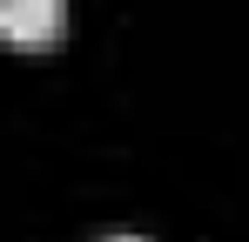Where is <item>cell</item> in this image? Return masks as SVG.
<instances>
[{
	"mask_svg": "<svg viewBox=\"0 0 249 242\" xmlns=\"http://www.w3.org/2000/svg\"><path fill=\"white\" fill-rule=\"evenodd\" d=\"M68 20V0H0V40L14 47H47Z\"/></svg>",
	"mask_w": 249,
	"mask_h": 242,
	"instance_id": "6da1fadb",
	"label": "cell"
},
{
	"mask_svg": "<svg viewBox=\"0 0 249 242\" xmlns=\"http://www.w3.org/2000/svg\"><path fill=\"white\" fill-rule=\"evenodd\" d=\"M108 242H142V236H108Z\"/></svg>",
	"mask_w": 249,
	"mask_h": 242,
	"instance_id": "7a4b0ae2",
	"label": "cell"
}]
</instances>
